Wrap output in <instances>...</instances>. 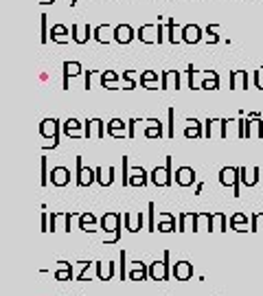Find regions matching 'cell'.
Masks as SVG:
<instances>
[{
	"label": "cell",
	"instance_id": "cell-1",
	"mask_svg": "<svg viewBox=\"0 0 263 296\" xmlns=\"http://www.w3.org/2000/svg\"><path fill=\"white\" fill-rule=\"evenodd\" d=\"M121 220H123V215L121 213H105L101 217V226L103 230H112V237H108L105 239V243H116L118 241V237H121Z\"/></svg>",
	"mask_w": 263,
	"mask_h": 296
},
{
	"label": "cell",
	"instance_id": "cell-2",
	"mask_svg": "<svg viewBox=\"0 0 263 296\" xmlns=\"http://www.w3.org/2000/svg\"><path fill=\"white\" fill-rule=\"evenodd\" d=\"M220 182L224 184V187H230L233 189V195L235 197H239V182H241V178H239V167H224L220 171Z\"/></svg>",
	"mask_w": 263,
	"mask_h": 296
},
{
	"label": "cell",
	"instance_id": "cell-3",
	"mask_svg": "<svg viewBox=\"0 0 263 296\" xmlns=\"http://www.w3.org/2000/svg\"><path fill=\"white\" fill-rule=\"evenodd\" d=\"M151 182L156 187H171L173 184V174H171V156H167L164 167H156L151 171Z\"/></svg>",
	"mask_w": 263,
	"mask_h": 296
},
{
	"label": "cell",
	"instance_id": "cell-4",
	"mask_svg": "<svg viewBox=\"0 0 263 296\" xmlns=\"http://www.w3.org/2000/svg\"><path fill=\"white\" fill-rule=\"evenodd\" d=\"M39 134L44 138H53V143L46 145V149L57 147L59 145V121L57 118H44V121L39 123Z\"/></svg>",
	"mask_w": 263,
	"mask_h": 296
},
{
	"label": "cell",
	"instance_id": "cell-5",
	"mask_svg": "<svg viewBox=\"0 0 263 296\" xmlns=\"http://www.w3.org/2000/svg\"><path fill=\"white\" fill-rule=\"evenodd\" d=\"M149 276L154 281H167L169 279V250L162 255V261H154V263H151Z\"/></svg>",
	"mask_w": 263,
	"mask_h": 296
},
{
	"label": "cell",
	"instance_id": "cell-6",
	"mask_svg": "<svg viewBox=\"0 0 263 296\" xmlns=\"http://www.w3.org/2000/svg\"><path fill=\"white\" fill-rule=\"evenodd\" d=\"M92 136H97V138L105 136V123L101 118H85L83 121V138L88 141Z\"/></svg>",
	"mask_w": 263,
	"mask_h": 296
},
{
	"label": "cell",
	"instance_id": "cell-7",
	"mask_svg": "<svg viewBox=\"0 0 263 296\" xmlns=\"http://www.w3.org/2000/svg\"><path fill=\"white\" fill-rule=\"evenodd\" d=\"M75 162H77V187H90V184L97 180L95 169H85L81 162V156H77Z\"/></svg>",
	"mask_w": 263,
	"mask_h": 296
},
{
	"label": "cell",
	"instance_id": "cell-8",
	"mask_svg": "<svg viewBox=\"0 0 263 296\" xmlns=\"http://www.w3.org/2000/svg\"><path fill=\"white\" fill-rule=\"evenodd\" d=\"M187 72H189V88L191 90H202V81H204V79H208L210 75H215V70H204V72L195 70L193 64H189Z\"/></svg>",
	"mask_w": 263,
	"mask_h": 296
},
{
	"label": "cell",
	"instance_id": "cell-9",
	"mask_svg": "<svg viewBox=\"0 0 263 296\" xmlns=\"http://www.w3.org/2000/svg\"><path fill=\"white\" fill-rule=\"evenodd\" d=\"M70 33H72V39H75L77 44H88V39L95 37V31H92V26H90L88 22H85L83 26L72 24V26H70Z\"/></svg>",
	"mask_w": 263,
	"mask_h": 296
},
{
	"label": "cell",
	"instance_id": "cell-10",
	"mask_svg": "<svg viewBox=\"0 0 263 296\" xmlns=\"http://www.w3.org/2000/svg\"><path fill=\"white\" fill-rule=\"evenodd\" d=\"M136 37L145 44H158V24H143L136 31Z\"/></svg>",
	"mask_w": 263,
	"mask_h": 296
},
{
	"label": "cell",
	"instance_id": "cell-11",
	"mask_svg": "<svg viewBox=\"0 0 263 296\" xmlns=\"http://www.w3.org/2000/svg\"><path fill=\"white\" fill-rule=\"evenodd\" d=\"M178 88H180V72L164 70L160 77V90H178Z\"/></svg>",
	"mask_w": 263,
	"mask_h": 296
},
{
	"label": "cell",
	"instance_id": "cell-12",
	"mask_svg": "<svg viewBox=\"0 0 263 296\" xmlns=\"http://www.w3.org/2000/svg\"><path fill=\"white\" fill-rule=\"evenodd\" d=\"M114 42H118V44H129L132 39L136 37V33H134V29H132L129 24H118V26H114Z\"/></svg>",
	"mask_w": 263,
	"mask_h": 296
},
{
	"label": "cell",
	"instance_id": "cell-13",
	"mask_svg": "<svg viewBox=\"0 0 263 296\" xmlns=\"http://www.w3.org/2000/svg\"><path fill=\"white\" fill-rule=\"evenodd\" d=\"M182 42L184 44H197V42H202V29L197 24H184L182 26Z\"/></svg>",
	"mask_w": 263,
	"mask_h": 296
},
{
	"label": "cell",
	"instance_id": "cell-14",
	"mask_svg": "<svg viewBox=\"0 0 263 296\" xmlns=\"http://www.w3.org/2000/svg\"><path fill=\"white\" fill-rule=\"evenodd\" d=\"M51 182L53 187H66L70 182V169L66 167H53L51 171Z\"/></svg>",
	"mask_w": 263,
	"mask_h": 296
},
{
	"label": "cell",
	"instance_id": "cell-15",
	"mask_svg": "<svg viewBox=\"0 0 263 296\" xmlns=\"http://www.w3.org/2000/svg\"><path fill=\"white\" fill-rule=\"evenodd\" d=\"M176 182L180 187H191L195 182V169L193 167H180L176 171Z\"/></svg>",
	"mask_w": 263,
	"mask_h": 296
},
{
	"label": "cell",
	"instance_id": "cell-16",
	"mask_svg": "<svg viewBox=\"0 0 263 296\" xmlns=\"http://www.w3.org/2000/svg\"><path fill=\"white\" fill-rule=\"evenodd\" d=\"M239 178H241V182L246 184V187H254V184L259 182V178H261V169L252 167L248 171L246 167H239Z\"/></svg>",
	"mask_w": 263,
	"mask_h": 296
},
{
	"label": "cell",
	"instance_id": "cell-17",
	"mask_svg": "<svg viewBox=\"0 0 263 296\" xmlns=\"http://www.w3.org/2000/svg\"><path fill=\"white\" fill-rule=\"evenodd\" d=\"M230 90H237V88H248V72L246 70H230Z\"/></svg>",
	"mask_w": 263,
	"mask_h": 296
},
{
	"label": "cell",
	"instance_id": "cell-18",
	"mask_svg": "<svg viewBox=\"0 0 263 296\" xmlns=\"http://www.w3.org/2000/svg\"><path fill=\"white\" fill-rule=\"evenodd\" d=\"M62 68H64V90H68L70 88L68 79L81 75V64H79V62H64Z\"/></svg>",
	"mask_w": 263,
	"mask_h": 296
},
{
	"label": "cell",
	"instance_id": "cell-19",
	"mask_svg": "<svg viewBox=\"0 0 263 296\" xmlns=\"http://www.w3.org/2000/svg\"><path fill=\"white\" fill-rule=\"evenodd\" d=\"M110 35H114V29H112V26L105 22V24H99L97 29H95V39L99 44H110L112 39L114 37H110Z\"/></svg>",
	"mask_w": 263,
	"mask_h": 296
},
{
	"label": "cell",
	"instance_id": "cell-20",
	"mask_svg": "<svg viewBox=\"0 0 263 296\" xmlns=\"http://www.w3.org/2000/svg\"><path fill=\"white\" fill-rule=\"evenodd\" d=\"M147 130H145V138H162L167 136L162 130V121H158V118H147Z\"/></svg>",
	"mask_w": 263,
	"mask_h": 296
},
{
	"label": "cell",
	"instance_id": "cell-21",
	"mask_svg": "<svg viewBox=\"0 0 263 296\" xmlns=\"http://www.w3.org/2000/svg\"><path fill=\"white\" fill-rule=\"evenodd\" d=\"M123 220H125V224H127V230L129 233H138V230L143 228V224H145V220H143V213H123Z\"/></svg>",
	"mask_w": 263,
	"mask_h": 296
},
{
	"label": "cell",
	"instance_id": "cell-22",
	"mask_svg": "<svg viewBox=\"0 0 263 296\" xmlns=\"http://www.w3.org/2000/svg\"><path fill=\"white\" fill-rule=\"evenodd\" d=\"M70 37L68 35V29H66L64 24H53V29H51V39L55 44H66V42H70Z\"/></svg>",
	"mask_w": 263,
	"mask_h": 296
},
{
	"label": "cell",
	"instance_id": "cell-23",
	"mask_svg": "<svg viewBox=\"0 0 263 296\" xmlns=\"http://www.w3.org/2000/svg\"><path fill=\"white\" fill-rule=\"evenodd\" d=\"M95 174H97V182L101 184V187H110V184L114 182V167H108V169L97 167Z\"/></svg>",
	"mask_w": 263,
	"mask_h": 296
},
{
	"label": "cell",
	"instance_id": "cell-24",
	"mask_svg": "<svg viewBox=\"0 0 263 296\" xmlns=\"http://www.w3.org/2000/svg\"><path fill=\"white\" fill-rule=\"evenodd\" d=\"M237 128H239V130H237V136H239V138H250V136H252V118H243V112H241V116L239 118H237Z\"/></svg>",
	"mask_w": 263,
	"mask_h": 296
},
{
	"label": "cell",
	"instance_id": "cell-25",
	"mask_svg": "<svg viewBox=\"0 0 263 296\" xmlns=\"http://www.w3.org/2000/svg\"><path fill=\"white\" fill-rule=\"evenodd\" d=\"M167 33H169L167 39H169L171 44H180V42H182V29L178 26V22H176L173 18L167 20Z\"/></svg>",
	"mask_w": 263,
	"mask_h": 296
},
{
	"label": "cell",
	"instance_id": "cell-26",
	"mask_svg": "<svg viewBox=\"0 0 263 296\" xmlns=\"http://www.w3.org/2000/svg\"><path fill=\"white\" fill-rule=\"evenodd\" d=\"M141 86L147 90H158V72L156 70H143L141 72Z\"/></svg>",
	"mask_w": 263,
	"mask_h": 296
},
{
	"label": "cell",
	"instance_id": "cell-27",
	"mask_svg": "<svg viewBox=\"0 0 263 296\" xmlns=\"http://www.w3.org/2000/svg\"><path fill=\"white\" fill-rule=\"evenodd\" d=\"M79 228L81 230H85V233H95V230H99L97 228V217L92 215V213H81L79 215Z\"/></svg>",
	"mask_w": 263,
	"mask_h": 296
},
{
	"label": "cell",
	"instance_id": "cell-28",
	"mask_svg": "<svg viewBox=\"0 0 263 296\" xmlns=\"http://www.w3.org/2000/svg\"><path fill=\"white\" fill-rule=\"evenodd\" d=\"M191 274H193V268H191L189 261H178L176 263V268H173V276H176V279L187 281Z\"/></svg>",
	"mask_w": 263,
	"mask_h": 296
},
{
	"label": "cell",
	"instance_id": "cell-29",
	"mask_svg": "<svg viewBox=\"0 0 263 296\" xmlns=\"http://www.w3.org/2000/svg\"><path fill=\"white\" fill-rule=\"evenodd\" d=\"M81 125H83V123H79L77 118H68V121L64 123V134L70 136V138H75V141H79V138H81V134H79Z\"/></svg>",
	"mask_w": 263,
	"mask_h": 296
},
{
	"label": "cell",
	"instance_id": "cell-30",
	"mask_svg": "<svg viewBox=\"0 0 263 296\" xmlns=\"http://www.w3.org/2000/svg\"><path fill=\"white\" fill-rule=\"evenodd\" d=\"M108 134L114 136V138L127 136V132H125V123L121 121V118H112V121L108 123Z\"/></svg>",
	"mask_w": 263,
	"mask_h": 296
},
{
	"label": "cell",
	"instance_id": "cell-31",
	"mask_svg": "<svg viewBox=\"0 0 263 296\" xmlns=\"http://www.w3.org/2000/svg\"><path fill=\"white\" fill-rule=\"evenodd\" d=\"M187 130H184V136L187 138H202L204 132H202V123L195 121V118H187Z\"/></svg>",
	"mask_w": 263,
	"mask_h": 296
},
{
	"label": "cell",
	"instance_id": "cell-32",
	"mask_svg": "<svg viewBox=\"0 0 263 296\" xmlns=\"http://www.w3.org/2000/svg\"><path fill=\"white\" fill-rule=\"evenodd\" d=\"M147 182H149V178H147V171H145L143 167H138V169L132 171L129 184H134V187H147Z\"/></svg>",
	"mask_w": 263,
	"mask_h": 296
},
{
	"label": "cell",
	"instance_id": "cell-33",
	"mask_svg": "<svg viewBox=\"0 0 263 296\" xmlns=\"http://www.w3.org/2000/svg\"><path fill=\"white\" fill-rule=\"evenodd\" d=\"M118 72L114 70H103L101 72V86L103 88H108V90H116V81H118Z\"/></svg>",
	"mask_w": 263,
	"mask_h": 296
},
{
	"label": "cell",
	"instance_id": "cell-34",
	"mask_svg": "<svg viewBox=\"0 0 263 296\" xmlns=\"http://www.w3.org/2000/svg\"><path fill=\"white\" fill-rule=\"evenodd\" d=\"M158 230H160V233H171V230H176V215L162 213L160 222H158Z\"/></svg>",
	"mask_w": 263,
	"mask_h": 296
},
{
	"label": "cell",
	"instance_id": "cell-35",
	"mask_svg": "<svg viewBox=\"0 0 263 296\" xmlns=\"http://www.w3.org/2000/svg\"><path fill=\"white\" fill-rule=\"evenodd\" d=\"M248 226V217L243 213H235L233 217H230V228L233 230H239V233H243Z\"/></svg>",
	"mask_w": 263,
	"mask_h": 296
},
{
	"label": "cell",
	"instance_id": "cell-36",
	"mask_svg": "<svg viewBox=\"0 0 263 296\" xmlns=\"http://www.w3.org/2000/svg\"><path fill=\"white\" fill-rule=\"evenodd\" d=\"M97 266V276L101 281H110L112 274H114V263H108V266H103V263H95Z\"/></svg>",
	"mask_w": 263,
	"mask_h": 296
},
{
	"label": "cell",
	"instance_id": "cell-37",
	"mask_svg": "<svg viewBox=\"0 0 263 296\" xmlns=\"http://www.w3.org/2000/svg\"><path fill=\"white\" fill-rule=\"evenodd\" d=\"M147 274H149V270L145 268L141 261H136V268L129 272V279L132 281H145V279H147Z\"/></svg>",
	"mask_w": 263,
	"mask_h": 296
},
{
	"label": "cell",
	"instance_id": "cell-38",
	"mask_svg": "<svg viewBox=\"0 0 263 296\" xmlns=\"http://www.w3.org/2000/svg\"><path fill=\"white\" fill-rule=\"evenodd\" d=\"M39 31H42V35H39V42L42 44H46L51 39V31H49V16H46V13H42V16H39Z\"/></svg>",
	"mask_w": 263,
	"mask_h": 296
},
{
	"label": "cell",
	"instance_id": "cell-39",
	"mask_svg": "<svg viewBox=\"0 0 263 296\" xmlns=\"http://www.w3.org/2000/svg\"><path fill=\"white\" fill-rule=\"evenodd\" d=\"M59 266H62V270H57L55 272V279L57 281H66V279H70L72 276V266L68 261H59Z\"/></svg>",
	"mask_w": 263,
	"mask_h": 296
},
{
	"label": "cell",
	"instance_id": "cell-40",
	"mask_svg": "<svg viewBox=\"0 0 263 296\" xmlns=\"http://www.w3.org/2000/svg\"><path fill=\"white\" fill-rule=\"evenodd\" d=\"M217 31H220V24H208L206 26V39H208V44H217L220 42V35H217Z\"/></svg>",
	"mask_w": 263,
	"mask_h": 296
},
{
	"label": "cell",
	"instance_id": "cell-41",
	"mask_svg": "<svg viewBox=\"0 0 263 296\" xmlns=\"http://www.w3.org/2000/svg\"><path fill=\"white\" fill-rule=\"evenodd\" d=\"M217 88H220V75L217 72L202 81V90H217Z\"/></svg>",
	"mask_w": 263,
	"mask_h": 296
},
{
	"label": "cell",
	"instance_id": "cell-42",
	"mask_svg": "<svg viewBox=\"0 0 263 296\" xmlns=\"http://www.w3.org/2000/svg\"><path fill=\"white\" fill-rule=\"evenodd\" d=\"M167 116H169V130H167V138H173L176 136V110L173 108H169L167 112Z\"/></svg>",
	"mask_w": 263,
	"mask_h": 296
},
{
	"label": "cell",
	"instance_id": "cell-43",
	"mask_svg": "<svg viewBox=\"0 0 263 296\" xmlns=\"http://www.w3.org/2000/svg\"><path fill=\"white\" fill-rule=\"evenodd\" d=\"M123 81H125V90H134V88H136L134 70H125V72H123Z\"/></svg>",
	"mask_w": 263,
	"mask_h": 296
},
{
	"label": "cell",
	"instance_id": "cell-44",
	"mask_svg": "<svg viewBox=\"0 0 263 296\" xmlns=\"http://www.w3.org/2000/svg\"><path fill=\"white\" fill-rule=\"evenodd\" d=\"M147 210H149L147 230H151V233H154V230H156V220H154V210H156V204H154V202H149V204H147Z\"/></svg>",
	"mask_w": 263,
	"mask_h": 296
},
{
	"label": "cell",
	"instance_id": "cell-45",
	"mask_svg": "<svg viewBox=\"0 0 263 296\" xmlns=\"http://www.w3.org/2000/svg\"><path fill=\"white\" fill-rule=\"evenodd\" d=\"M263 228V213H254L252 215V222H250V230H261Z\"/></svg>",
	"mask_w": 263,
	"mask_h": 296
},
{
	"label": "cell",
	"instance_id": "cell-46",
	"mask_svg": "<svg viewBox=\"0 0 263 296\" xmlns=\"http://www.w3.org/2000/svg\"><path fill=\"white\" fill-rule=\"evenodd\" d=\"M252 136L256 138H263V121H261V116L259 118H252Z\"/></svg>",
	"mask_w": 263,
	"mask_h": 296
},
{
	"label": "cell",
	"instance_id": "cell-47",
	"mask_svg": "<svg viewBox=\"0 0 263 296\" xmlns=\"http://www.w3.org/2000/svg\"><path fill=\"white\" fill-rule=\"evenodd\" d=\"M217 121H220V118H206V128H204V138H210L213 136V125H217Z\"/></svg>",
	"mask_w": 263,
	"mask_h": 296
},
{
	"label": "cell",
	"instance_id": "cell-48",
	"mask_svg": "<svg viewBox=\"0 0 263 296\" xmlns=\"http://www.w3.org/2000/svg\"><path fill=\"white\" fill-rule=\"evenodd\" d=\"M138 123H143L141 118H129V121H127V138H134L136 136V125Z\"/></svg>",
	"mask_w": 263,
	"mask_h": 296
},
{
	"label": "cell",
	"instance_id": "cell-49",
	"mask_svg": "<svg viewBox=\"0 0 263 296\" xmlns=\"http://www.w3.org/2000/svg\"><path fill=\"white\" fill-rule=\"evenodd\" d=\"M228 123H233V121L220 118V138H228Z\"/></svg>",
	"mask_w": 263,
	"mask_h": 296
},
{
	"label": "cell",
	"instance_id": "cell-50",
	"mask_svg": "<svg viewBox=\"0 0 263 296\" xmlns=\"http://www.w3.org/2000/svg\"><path fill=\"white\" fill-rule=\"evenodd\" d=\"M254 88L263 90V66L259 70H254Z\"/></svg>",
	"mask_w": 263,
	"mask_h": 296
},
{
	"label": "cell",
	"instance_id": "cell-51",
	"mask_svg": "<svg viewBox=\"0 0 263 296\" xmlns=\"http://www.w3.org/2000/svg\"><path fill=\"white\" fill-rule=\"evenodd\" d=\"M127 164H129V158L123 156V187L129 184V176H127Z\"/></svg>",
	"mask_w": 263,
	"mask_h": 296
},
{
	"label": "cell",
	"instance_id": "cell-52",
	"mask_svg": "<svg viewBox=\"0 0 263 296\" xmlns=\"http://www.w3.org/2000/svg\"><path fill=\"white\" fill-rule=\"evenodd\" d=\"M62 215V213H53V215H49V233H55V222H57V217Z\"/></svg>",
	"mask_w": 263,
	"mask_h": 296
},
{
	"label": "cell",
	"instance_id": "cell-53",
	"mask_svg": "<svg viewBox=\"0 0 263 296\" xmlns=\"http://www.w3.org/2000/svg\"><path fill=\"white\" fill-rule=\"evenodd\" d=\"M77 213H64V220H66V233H70V220L75 217Z\"/></svg>",
	"mask_w": 263,
	"mask_h": 296
},
{
	"label": "cell",
	"instance_id": "cell-54",
	"mask_svg": "<svg viewBox=\"0 0 263 296\" xmlns=\"http://www.w3.org/2000/svg\"><path fill=\"white\" fill-rule=\"evenodd\" d=\"M121 281H125V250L121 252Z\"/></svg>",
	"mask_w": 263,
	"mask_h": 296
},
{
	"label": "cell",
	"instance_id": "cell-55",
	"mask_svg": "<svg viewBox=\"0 0 263 296\" xmlns=\"http://www.w3.org/2000/svg\"><path fill=\"white\" fill-rule=\"evenodd\" d=\"M92 72H95V70H85V90H90V88H92V83H90Z\"/></svg>",
	"mask_w": 263,
	"mask_h": 296
},
{
	"label": "cell",
	"instance_id": "cell-56",
	"mask_svg": "<svg viewBox=\"0 0 263 296\" xmlns=\"http://www.w3.org/2000/svg\"><path fill=\"white\" fill-rule=\"evenodd\" d=\"M202 189H204V184H202V182H197V184H195V195H197V193H202Z\"/></svg>",
	"mask_w": 263,
	"mask_h": 296
},
{
	"label": "cell",
	"instance_id": "cell-57",
	"mask_svg": "<svg viewBox=\"0 0 263 296\" xmlns=\"http://www.w3.org/2000/svg\"><path fill=\"white\" fill-rule=\"evenodd\" d=\"M51 3H55V0H39V5H51Z\"/></svg>",
	"mask_w": 263,
	"mask_h": 296
},
{
	"label": "cell",
	"instance_id": "cell-58",
	"mask_svg": "<svg viewBox=\"0 0 263 296\" xmlns=\"http://www.w3.org/2000/svg\"><path fill=\"white\" fill-rule=\"evenodd\" d=\"M77 5V0H70V7H75Z\"/></svg>",
	"mask_w": 263,
	"mask_h": 296
},
{
	"label": "cell",
	"instance_id": "cell-59",
	"mask_svg": "<svg viewBox=\"0 0 263 296\" xmlns=\"http://www.w3.org/2000/svg\"><path fill=\"white\" fill-rule=\"evenodd\" d=\"M261 178H263V176H261Z\"/></svg>",
	"mask_w": 263,
	"mask_h": 296
}]
</instances>
